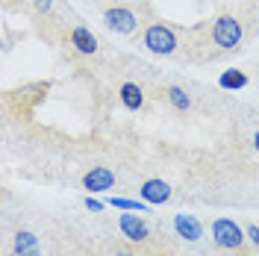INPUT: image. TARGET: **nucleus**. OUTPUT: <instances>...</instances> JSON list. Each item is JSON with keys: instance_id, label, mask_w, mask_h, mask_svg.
Here are the masks:
<instances>
[{"instance_id": "obj_1", "label": "nucleus", "mask_w": 259, "mask_h": 256, "mask_svg": "<svg viewBox=\"0 0 259 256\" xmlns=\"http://www.w3.org/2000/svg\"><path fill=\"white\" fill-rule=\"evenodd\" d=\"M244 239H247V233H244L233 218H218V221H212V241H215L218 247H224V250H239L244 244Z\"/></svg>"}, {"instance_id": "obj_2", "label": "nucleus", "mask_w": 259, "mask_h": 256, "mask_svg": "<svg viewBox=\"0 0 259 256\" xmlns=\"http://www.w3.org/2000/svg\"><path fill=\"white\" fill-rule=\"evenodd\" d=\"M242 21L233 15H221L215 24H212V38H215V45L224 50H233L242 45Z\"/></svg>"}, {"instance_id": "obj_3", "label": "nucleus", "mask_w": 259, "mask_h": 256, "mask_svg": "<svg viewBox=\"0 0 259 256\" xmlns=\"http://www.w3.org/2000/svg\"><path fill=\"white\" fill-rule=\"evenodd\" d=\"M145 48L156 56H171L177 50V35L165 24H150L145 30Z\"/></svg>"}, {"instance_id": "obj_4", "label": "nucleus", "mask_w": 259, "mask_h": 256, "mask_svg": "<svg viewBox=\"0 0 259 256\" xmlns=\"http://www.w3.org/2000/svg\"><path fill=\"white\" fill-rule=\"evenodd\" d=\"M103 24H106L112 32L130 35V32L139 27V18H136V12L127 9V6H109V9L103 12Z\"/></svg>"}, {"instance_id": "obj_5", "label": "nucleus", "mask_w": 259, "mask_h": 256, "mask_svg": "<svg viewBox=\"0 0 259 256\" xmlns=\"http://www.w3.org/2000/svg\"><path fill=\"white\" fill-rule=\"evenodd\" d=\"M118 227H121V233L127 236L130 241H147L150 239V227H147L145 218H139V215H133V212H124L121 215V221H118Z\"/></svg>"}, {"instance_id": "obj_6", "label": "nucleus", "mask_w": 259, "mask_h": 256, "mask_svg": "<svg viewBox=\"0 0 259 256\" xmlns=\"http://www.w3.org/2000/svg\"><path fill=\"white\" fill-rule=\"evenodd\" d=\"M115 186V174L109 168H92L89 174L82 177V189H89V194H97V192H109Z\"/></svg>"}, {"instance_id": "obj_7", "label": "nucleus", "mask_w": 259, "mask_h": 256, "mask_svg": "<svg viewBox=\"0 0 259 256\" xmlns=\"http://www.w3.org/2000/svg\"><path fill=\"white\" fill-rule=\"evenodd\" d=\"M174 230H177L180 239H186V241H200L203 239V227H200V221H197L194 215H189V212H177V215H174Z\"/></svg>"}, {"instance_id": "obj_8", "label": "nucleus", "mask_w": 259, "mask_h": 256, "mask_svg": "<svg viewBox=\"0 0 259 256\" xmlns=\"http://www.w3.org/2000/svg\"><path fill=\"white\" fill-rule=\"evenodd\" d=\"M139 194H142V200H147V203L162 206V203L171 200V186H168L165 180H147L145 186L139 189Z\"/></svg>"}, {"instance_id": "obj_9", "label": "nucleus", "mask_w": 259, "mask_h": 256, "mask_svg": "<svg viewBox=\"0 0 259 256\" xmlns=\"http://www.w3.org/2000/svg\"><path fill=\"white\" fill-rule=\"evenodd\" d=\"M71 48L77 50V53H82V56H92V53H97L95 32L89 30V27H74V30H71Z\"/></svg>"}, {"instance_id": "obj_10", "label": "nucleus", "mask_w": 259, "mask_h": 256, "mask_svg": "<svg viewBox=\"0 0 259 256\" xmlns=\"http://www.w3.org/2000/svg\"><path fill=\"white\" fill-rule=\"evenodd\" d=\"M15 253L18 256H38L41 253L38 236H32L30 230H18L15 233Z\"/></svg>"}, {"instance_id": "obj_11", "label": "nucleus", "mask_w": 259, "mask_h": 256, "mask_svg": "<svg viewBox=\"0 0 259 256\" xmlns=\"http://www.w3.org/2000/svg\"><path fill=\"white\" fill-rule=\"evenodd\" d=\"M121 103L127 106L130 112H139L145 106V92L136 86V82H124L121 86Z\"/></svg>"}, {"instance_id": "obj_12", "label": "nucleus", "mask_w": 259, "mask_h": 256, "mask_svg": "<svg viewBox=\"0 0 259 256\" xmlns=\"http://www.w3.org/2000/svg\"><path fill=\"white\" fill-rule=\"evenodd\" d=\"M218 86L227 89V92H230V89H233V92H239V89L247 86V77H244V71H236V68H233V71H224V74L218 77Z\"/></svg>"}, {"instance_id": "obj_13", "label": "nucleus", "mask_w": 259, "mask_h": 256, "mask_svg": "<svg viewBox=\"0 0 259 256\" xmlns=\"http://www.w3.org/2000/svg\"><path fill=\"white\" fill-rule=\"evenodd\" d=\"M168 100H171V106L180 109V112L192 109V97L186 95V89H180V86H171V89H168Z\"/></svg>"}, {"instance_id": "obj_14", "label": "nucleus", "mask_w": 259, "mask_h": 256, "mask_svg": "<svg viewBox=\"0 0 259 256\" xmlns=\"http://www.w3.org/2000/svg\"><path fill=\"white\" fill-rule=\"evenodd\" d=\"M109 206L124 209V212H145L147 200H130V197H109Z\"/></svg>"}, {"instance_id": "obj_15", "label": "nucleus", "mask_w": 259, "mask_h": 256, "mask_svg": "<svg viewBox=\"0 0 259 256\" xmlns=\"http://www.w3.org/2000/svg\"><path fill=\"white\" fill-rule=\"evenodd\" d=\"M85 209H92V212H103V203H100V200H95V197L89 194V197H85Z\"/></svg>"}, {"instance_id": "obj_16", "label": "nucleus", "mask_w": 259, "mask_h": 256, "mask_svg": "<svg viewBox=\"0 0 259 256\" xmlns=\"http://www.w3.org/2000/svg\"><path fill=\"white\" fill-rule=\"evenodd\" d=\"M32 6H35L38 12H50V9H53V0H32Z\"/></svg>"}, {"instance_id": "obj_17", "label": "nucleus", "mask_w": 259, "mask_h": 256, "mask_svg": "<svg viewBox=\"0 0 259 256\" xmlns=\"http://www.w3.org/2000/svg\"><path fill=\"white\" fill-rule=\"evenodd\" d=\"M244 233H247V239H250V241H253V244L259 247V227H256V224H250L247 230H244Z\"/></svg>"}, {"instance_id": "obj_18", "label": "nucleus", "mask_w": 259, "mask_h": 256, "mask_svg": "<svg viewBox=\"0 0 259 256\" xmlns=\"http://www.w3.org/2000/svg\"><path fill=\"white\" fill-rule=\"evenodd\" d=\"M253 147H256V153H259V133L253 136Z\"/></svg>"}, {"instance_id": "obj_19", "label": "nucleus", "mask_w": 259, "mask_h": 256, "mask_svg": "<svg viewBox=\"0 0 259 256\" xmlns=\"http://www.w3.org/2000/svg\"><path fill=\"white\" fill-rule=\"evenodd\" d=\"M115 256H133V253H130V250H118Z\"/></svg>"}]
</instances>
